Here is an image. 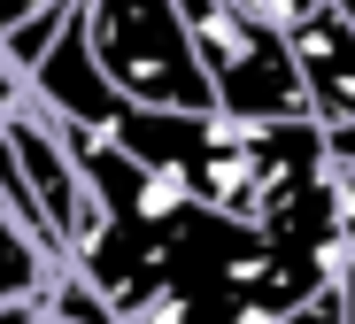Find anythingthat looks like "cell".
<instances>
[{"label":"cell","mask_w":355,"mask_h":324,"mask_svg":"<svg viewBox=\"0 0 355 324\" xmlns=\"http://www.w3.org/2000/svg\"><path fill=\"white\" fill-rule=\"evenodd\" d=\"M332 8H340V16H347V24H355V0H332Z\"/></svg>","instance_id":"obj_6"},{"label":"cell","mask_w":355,"mask_h":324,"mask_svg":"<svg viewBox=\"0 0 355 324\" xmlns=\"http://www.w3.org/2000/svg\"><path fill=\"white\" fill-rule=\"evenodd\" d=\"M124 155H139L155 178L186 185L193 201L224 209V216H263L293 178L324 170V123H248V116H162V108H132L108 132Z\"/></svg>","instance_id":"obj_1"},{"label":"cell","mask_w":355,"mask_h":324,"mask_svg":"<svg viewBox=\"0 0 355 324\" xmlns=\"http://www.w3.org/2000/svg\"><path fill=\"white\" fill-rule=\"evenodd\" d=\"M178 16H186L193 54L209 70L216 116H248V123H302L309 116V93H302L286 39L248 0H178Z\"/></svg>","instance_id":"obj_3"},{"label":"cell","mask_w":355,"mask_h":324,"mask_svg":"<svg viewBox=\"0 0 355 324\" xmlns=\"http://www.w3.org/2000/svg\"><path fill=\"white\" fill-rule=\"evenodd\" d=\"M31 108L39 116H54V123H70V132H116V123L132 116V101L108 85V70H101V54H93V31H85V8L62 24V39H54L39 62H31Z\"/></svg>","instance_id":"obj_4"},{"label":"cell","mask_w":355,"mask_h":324,"mask_svg":"<svg viewBox=\"0 0 355 324\" xmlns=\"http://www.w3.org/2000/svg\"><path fill=\"white\" fill-rule=\"evenodd\" d=\"M54 286V255L0 209V301H39Z\"/></svg>","instance_id":"obj_5"},{"label":"cell","mask_w":355,"mask_h":324,"mask_svg":"<svg viewBox=\"0 0 355 324\" xmlns=\"http://www.w3.org/2000/svg\"><path fill=\"white\" fill-rule=\"evenodd\" d=\"M85 31H93L108 85L132 108H162V116H209L216 108L178 0H85Z\"/></svg>","instance_id":"obj_2"}]
</instances>
